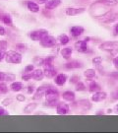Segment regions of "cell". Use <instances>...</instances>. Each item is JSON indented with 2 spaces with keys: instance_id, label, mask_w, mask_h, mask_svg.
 Wrapping results in <instances>:
<instances>
[{
  "instance_id": "obj_1",
  "label": "cell",
  "mask_w": 118,
  "mask_h": 133,
  "mask_svg": "<svg viewBox=\"0 0 118 133\" xmlns=\"http://www.w3.org/2000/svg\"><path fill=\"white\" fill-rule=\"evenodd\" d=\"M99 48L100 50L107 51L113 56H116L118 54V42H104L99 44Z\"/></svg>"
},
{
  "instance_id": "obj_2",
  "label": "cell",
  "mask_w": 118,
  "mask_h": 133,
  "mask_svg": "<svg viewBox=\"0 0 118 133\" xmlns=\"http://www.w3.org/2000/svg\"><path fill=\"white\" fill-rule=\"evenodd\" d=\"M95 19L99 21L100 23L110 24V23H113L116 20H118V13L110 11V12H106V13L100 15V16H96Z\"/></svg>"
},
{
  "instance_id": "obj_3",
  "label": "cell",
  "mask_w": 118,
  "mask_h": 133,
  "mask_svg": "<svg viewBox=\"0 0 118 133\" xmlns=\"http://www.w3.org/2000/svg\"><path fill=\"white\" fill-rule=\"evenodd\" d=\"M5 60L11 64H20L22 62V55L18 51H8L5 53Z\"/></svg>"
},
{
  "instance_id": "obj_4",
  "label": "cell",
  "mask_w": 118,
  "mask_h": 133,
  "mask_svg": "<svg viewBox=\"0 0 118 133\" xmlns=\"http://www.w3.org/2000/svg\"><path fill=\"white\" fill-rule=\"evenodd\" d=\"M48 36V31L44 29H39L33 31L30 34V38L33 39V42H41L43 38Z\"/></svg>"
},
{
  "instance_id": "obj_5",
  "label": "cell",
  "mask_w": 118,
  "mask_h": 133,
  "mask_svg": "<svg viewBox=\"0 0 118 133\" xmlns=\"http://www.w3.org/2000/svg\"><path fill=\"white\" fill-rule=\"evenodd\" d=\"M59 98V92L52 87H48L45 92V99L46 101H56Z\"/></svg>"
},
{
  "instance_id": "obj_6",
  "label": "cell",
  "mask_w": 118,
  "mask_h": 133,
  "mask_svg": "<svg viewBox=\"0 0 118 133\" xmlns=\"http://www.w3.org/2000/svg\"><path fill=\"white\" fill-rule=\"evenodd\" d=\"M70 111V107L69 105H67L66 103H58V105L56 107V112L57 114L59 115H65V114H68Z\"/></svg>"
},
{
  "instance_id": "obj_7",
  "label": "cell",
  "mask_w": 118,
  "mask_h": 133,
  "mask_svg": "<svg viewBox=\"0 0 118 133\" xmlns=\"http://www.w3.org/2000/svg\"><path fill=\"white\" fill-rule=\"evenodd\" d=\"M40 44H41V46L43 48H52V46H54L55 44H56V39L54 37H52V36H47L45 38H43L41 42H39Z\"/></svg>"
},
{
  "instance_id": "obj_8",
  "label": "cell",
  "mask_w": 118,
  "mask_h": 133,
  "mask_svg": "<svg viewBox=\"0 0 118 133\" xmlns=\"http://www.w3.org/2000/svg\"><path fill=\"white\" fill-rule=\"evenodd\" d=\"M107 98V94L103 92V91H98V92H94V95L92 96V101L95 102V103H99V102H102Z\"/></svg>"
},
{
  "instance_id": "obj_9",
  "label": "cell",
  "mask_w": 118,
  "mask_h": 133,
  "mask_svg": "<svg viewBox=\"0 0 118 133\" xmlns=\"http://www.w3.org/2000/svg\"><path fill=\"white\" fill-rule=\"evenodd\" d=\"M85 12H86V8H83V7H81V8H67L66 9V15L71 16V17L78 16V15L83 14Z\"/></svg>"
},
{
  "instance_id": "obj_10",
  "label": "cell",
  "mask_w": 118,
  "mask_h": 133,
  "mask_svg": "<svg viewBox=\"0 0 118 133\" xmlns=\"http://www.w3.org/2000/svg\"><path fill=\"white\" fill-rule=\"evenodd\" d=\"M75 48L79 51V52H82V53H85L88 51V44H87V42H86L85 39L84 41H78L77 43H75Z\"/></svg>"
},
{
  "instance_id": "obj_11",
  "label": "cell",
  "mask_w": 118,
  "mask_h": 133,
  "mask_svg": "<svg viewBox=\"0 0 118 133\" xmlns=\"http://www.w3.org/2000/svg\"><path fill=\"white\" fill-rule=\"evenodd\" d=\"M67 79H68V77H67L66 74H58L56 75V77L54 78V82H55V84L57 86H64L65 85V83H66Z\"/></svg>"
},
{
  "instance_id": "obj_12",
  "label": "cell",
  "mask_w": 118,
  "mask_h": 133,
  "mask_svg": "<svg viewBox=\"0 0 118 133\" xmlns=\"http://www.w3.org/2000/svg\"><path fill=\"white\" fill-rule=\"evenodd\" d=\"M84 31H85L84 28L81 27V26H74V27H72V28L70 29L71 35H72L73 37H75V38L82 36L83 33H84Z\"/></svg>"
},
{
  "instance_id": "obj_13",
  "label": "cell",
  "mask_w": 118,
  "mask_h": 133,
  "mask_svg": "<svg viewBox=\"0 0 118 133\" xmlns=\"http://www.w3.org/2000/svg\"><path fill=\"white\" fill-rule=\"evenodd\" d=\"M43 72H44V76L46 77V78H48V79L54 78V77H55V75L57 74V71H56V69L54 68V66L46 67V68H44Z\"/></svg>"
},
{
  "instance_id": "obj_14",
  "label": "cell",
  "mask_w": 118,
  "mask_h": 133,
  "mask_svg": "<svg viewBox=\"0 0 118 133\" xmlns=\"http://www.w3.org/2000/svg\"><path fill=\"white\" fill-rule=\"evenodd\" d=\"M47 87H44V86H41L38 88L37 92L34 93V96L33 97V100H40L43 96H45V92H46Z\"/></svg>"
},
{
  "instance_id": "obj_15",
  "label": "cell",
  "mask_w": 118,
  "mask_h": 133,
  "mask_svg": "<svg viewBox=\"0 0 118 133\" xmlns=\"http://www.w3.org/2000/svg\"><path fill=\"white\" fill-rule=\"evenodd\" d=\"M61 3V0H48L45 3V9L46 10H53L57 8Z\"/></svg>"
},
{
  "instance_id": "obj_16",
  "label": "cell",
  "mask_w": 118,
  "mask_h": 133,
  "mask_svg": "<svg viewBox=\"0 0 118 133\" xmlns=\"http://www.w3.org/2000/svg\"><path fill=\"white\" fill-rule=\"evenodd\" d=\"M77 105L83 110H90L92 109V104L89 100H80L77 103Z\"/></svg>"
},
{
  "instance_id": "obj_17",
  "label": "cell",
  "mask_w": 118,
  "mask_h": 133,
  "mask_svg": "<svg viewBox=\"0 0 118 133\" xmlns=\"http://www.w3.org/2000/svg\"><path fill=\"white\" fill-rule=\"evenodd\" d=\"M62 98H63V100L66 101V102L73 103V102L75 101L76 96L74 92H72V91H66V92H64V93L62 94Z\"/></svg>"
},
{
  "instance_id": "obj_18",
  "label": "cell",
  "mask_w": 118,
  "mask_h": 133,
  "mask_svg": "<svg viewBox=\"0 0 118 133\" xmlns=\"http://www.w3.org/2000/svg\"><path fill=\"white\" fill-rule=\"evenodd\" d=\"M65 67L67 69H78V68H82L83 67V63L78 60H73V61L67 62L65 64Z\"/></svg>"
},
{
  "instance_id": "obj_19",
  "label": "cell",
  "mask_w": 118,
  "mask_h": 133,
  "mask_svg": "<svg viewBox=\"0 0 118 133\" xmlns=\"http://www.w3.org/2000/svg\"><path fill=\"white\" fill-rule=\"evenodd\" d=\"M95 4H101L108 7H114L118 4V0H98Z\"/></svg>"
},
{
  "instance_id": "obj_20",
  "label": "cell",
  "mask_w": 118,
  "mask_h": 133,
  "mask_svg": "<svg viewBox=\"0 0 118 133\" xmlns=\"http://www.w3.org/2000/svg\"><path fill=\"white\" fill-rule=\"evenodd\" d=\"M44 77V72L41 69H34L33 71V79L36 81H41Z\"/></svg>"
},
{
  "instance_id": "obj_21",
  "label": "cell",
  "mask_w": 118,
  "mask_h": 133,
  "mask_svg": "<svg viewBox=\"0 0 118 133\" xmlns=\"http://www.w3.org/2000/svg\"><path fill=\"white\" fill-rule=\"evenodd\" d=\"M60 53H61L62 57H63L64 59L68 60V59H70V58H71V55H72V53H73V48H62L61 51H60Z\"/></svg>"
},
{
  "instance_id": "obj_22",
  "label": "cell",
  "mask_w": 118,
  "mask_h": 133,
  "mask_svg": "<svg viewBox=\"0 0 118 133\" xmlns=\"http://www.w3.org/2000/svg\"><path fill=\"white\" fill-rule=\"evenodd\" d=\"M27 7L33 13H38V11H39V6H38V4L36 3V2H33V1H29L28 3H27Z\"/></svg>"
},
{
  "instance_id": "obj_23",
  "label": "cell",
  "mask_w": 118,
  "mask_h": 133,
  "mask_svg": "<svg viewBox=\"0 0 118 133\" xmlns=\"http://www.w3.org/2000/svg\"><path fill=\"white\" fill-rule=\"evenodd\" d=\"M37 107H38V104H36V103L28 104L24 109V114H31L32 111H33L34 109H37Z\"/></svg>"
},
{
  "instance_id": "obj_24",
  "label": "cell",
  "mask_w": 118,
  "mask_h": 133,
  "mask_svg": "<svg viewBox=\"0 0 118 133\" xmlns=\"http://www.w3.org/2000/svg\"><path fill=\"white\" fill-rule=\"evenodd\" d=\"M57 41L59 42V43H60L61 45H66L67 43L70 42V38H69V37H68L67 35L62 34V35H60V36L58 37V39H57Z\"/></svg>"
},
{
  "instance_id": "obj_25",
  "label": "cell",
  "mask_w": 118,
  "mask_h": 133,
  "mask_svg": "<svg viewBox=\"0 0 118 133\" xmlns=\"http://www.w3.org/2000/svg\"><path fill=\"white\" fill-rule=\"evenodd\" d=\"M10 89L13 91V92H20V91L23 89V84L21 82H13L10 85Z\"/></svg>"
},
{
  "instance_id": "obj_26",
  "label": "cell",
  "mask_w": 118,
  "mask_h": 133,
  "mask_svg": "<svg viewBox=\"0 0 118 133\" xmlns=\"http://www.w3.org/2000/svg\"><path fill=\"white\" fill-rule=\"evenodd\" d=\"M89 91H90L91 93H94V92L100 91V86H99L96 82L93 81L90 84V86H89Z\"/></svg>"
},
{
  "instance_id": "obj_27",
  "label": "cell",
  "mask_w": 118,
  "mask_h": 133,
  "mask_svg": "<svg viewBox=\"0 0 118 133\" xmlns=\"http://www.w3.org/2000/svg\"><path fill=\"white\" fill-rule=\"evenodd\" d=\"M53 61H54V56H51V55L50 56H47L46 58H44V63H43L44 68L53 66Z\"/></svg>"
},
{
  "instance_id": "obj_28",
  "label": "cell",
  "mask_w": 118,
  "mask_h": 133,
  "mask_svg": "<svg viewBox=\"0 0 118 133\" xmlns=\"http://www.w3.org/2000/svg\"><path fill=\"white\" fill-rule=\"evenodd\" d=\"M1 21L4 23L5 25H7V26H13V22H12V18L10 17L9 15H4V16H2L1 17Z\"/></svg>"
},
{
  "instance_id": "obj_29",
  "label": "cell",
  "mask_w": 118,
  "mask_h": 133,
  "mask_svg": "<svg viewBox=\"0 0 118 133\" xmlns=\"http://www.w3.org/2000/svg\"><path fill=\"white\" fill-rule=\"evenodd\" d=\"M84 76L88 79H93L95 77V70L94 69H87L84 72Z\"/></svg>"
},
{
  "instance_id": "obj_30",
  "label": "cell",
  "mask_w": 118,
  "mask_h": 133,
  "mask_svg": "<svg viewBox=\"0 0 118 133\" xmlns=\"http://www.w3.org/2000/svg\"><path fill=\"white\" fill-rule=\"evenodd\" d=\"M43 63H44V59L41 58V57L36 56L33 58V64H34V65H37V66H41V65H43Z\"/></svg>"
},
{
  "instance_id": "obj_31",
  "label": "cell",
  "mask_w": 118,
  "mask_h": 133,
  "mask_svg": "<svg viewBox=\"0 0 118 133\" xmlns=\"http://www.w3.org/2000/svg\"><path fill=\"white\" fill-rule=\"evenodd\" d=\"M75 90L78 91V92H82V91H85L86 90V86L85 84L83 83V82H81L79 81L77 84H76V87H75Z\"/></svg>"
},
{
  "instance_id": "obj_32",
  "label": "cell",
  "mask_w": 118,
  "mask_h": 133,
  "mask_svg": "<svg viewBox=\"0 0 118 133\" xmlns=\"http://www.w3.org/2000/svg\"><path fill=\"white\" fill-rule=\"evenodd\" d=\"M58 100L56 101H46L45 103H44V105L45 107H48V108H54V107H57L58 105Z\"/></svg>"
},
{
  "instance_id": "obj_33",
  "label": "cell",
  "mask_w": 118,
  "mask_h": 133,
  "mask_svg": "<svg viewBox=\"0 0 118 133\" xmlns=\"http://www.w3.org/2000/svg\"><path fill=\"white\" fill-rule=\"evenodd\" d=\"M93 64L94 65H95V66H99L101 63H102V57L100 56H95L93 58Z\"/></svg>"
},
{
  "instance_id": "obj_34",
  "label": "cell",
  "mask_w": 118,
  "mask_h": 133,
  "mask_svg": "<svg viewBox=\"0 0 118 133\" xmlns=\"http://www.w3.org/2000/svg\"><path fill=\"white\" fill-rule=\"evenodd\" d=\"M33 78V72H25L22 76V79L24 81H29Z\"/></svg>"
},
{
  "instance_id": "obj_35",
  "label": "cell",
  "mask_w": 118,
  "mask_h": 133,
  "mask_svg": "<svg viewBox=\"0 0 118 133\" xmlns=\"http://www.w3.org/2000/svg\"><path fill=\"white\" fill-rule=\"evenodd\" d=\"M8 91V87L5 83H0V94H6Z\"/></svg>"
},
{
  "instance_id": "obj_36",
  "label": "cell",
  "mask_w": 118,
  "mask_h": 133,
  "mask_svg": "<svg viewBox=\"0 0 118 133\" xmlns=\"http://www.w3.org/2000/svg\"><path fill=\"white\" fill-rule=\"evenodd\" d=\"M7 46H8V43H7L6 41H0V50H2V51H6Z\"/></svg>"
},
{
  "instance_id": "obj_37",
  "label": "cell",
  "mask_w": 118,
  "mask_h": 133,
  "mask_svg": "<svg viewBox=\"0 0 118 133\" xmlns=\"http://www.w3.org/2000/svg\"><path fill=\"white\" fill-rule=\"evenodd\" d=\"M16 50L17 51H25V49H26V45L23 44V43H18V44H16Z\"/></svg>"
},
{
  "instance_id": "obj_38",
  "label": "cell",
  "mask_w": 118,
  "mask_h": 133,
  "mask_svg": "<svg viewBox=\"0 0 118 133\" xmlns=\"http://www.w3.org/2000/svg\"><path fill=\"white\" fill-rule=\"evenodd\" d=\"M79 80H80V79H79V76H78V75H73V76L70 78V83L76 85V84L79 82Z\"/></svg>"
},
{
  "instance_id": "obj_39",
  "label": "cell",
  "mask_w": 118,
  "mask_h": 133,
  "mask_svg": "<svg viewBox=\"0 0 118 133\" xmlns=\"http://www.w3.org/2000/svg\"><path fill=\"white\" fill-rule=\"evenodd\" d=\"M15 80V75L14 74H11V73H8V74H6V76H5V81H11Z\"/></svg>"
},
{
  "instance_id": "obj_40",
  "label": "cell",
  "mask_w": 118,
  "mask_h": 133,
  "mask_svg": "<svg viewBox=\"0 0 118 133\" xmlns=\"http://www.w3.org/2000/svg\"><path fill=\"white\" fill-rule=\"evenodd\" d=\"M12 102H13V100H12V99H8V98H7V99H4V100L2 101V105H4V107H7V105H9L10 104H12Z\"/></svg>"
},
{
  "instance_id": "obj_41",
  "label": "cell",
  "mask_w": 118,
  "mask_h": 133,
  "mask_svg": "<svg viewBox=\"0 0 118 133\" xmlns=\"http://www.w3.org/2000/svg\"><path fill=\"white\" fill-rule=\"evenodd\" d=\"M112 63H113L114 68H115V69H116V70L118 71V54L113 58V60H112Z\"/></svg>"
},
{
  "instance_id": "obj_42",
  "label": "cell",
  "mask_w": 118,
  "mask_h": 133,
  "mask_svg": "<svg viewBox=\"0 0 118 133\" xmlns=\"http://www.w3.org/2000/svg\"><path fill=\"white\" fill-rule=\"evenodd\" d=\"M33 70H34V66L33 64H30V65L25 67V72H33Z\"/></svg>"
},
{
  "instance_id": "obj_43",
  "label": "cell",
  "mask_w": 118,
  "mask_h": 133,
  "mask_svg": "<svg viewBox=\"0 0 118 133\" xmlns=\"http://www.w3.org/2000/svg\"><path fill=\"white\" fill-rule=\"evenodd\" d=\"M0 115H9V112L4 109L2 107H0Z\"/></svg>"
},
{
  "instance_id": "obj_44",
  "label": "cell",
  "mask_w": 118,
  "mask_h": 133,
  "mask_svg": "<svg viewBox=\"0 0 118 133\" xmlns=\"http://www.w3.org/2000/svg\"><path fill=\"white\" fill-rule=\"evenodd\" d=\"M112 99L118 101V89L117 90H115L113 93H112Z\"/></svg>"
},
{
  "instance_id": "obj_45",
  "label": "cell",
  "mask_w": 118,
  "mask_h": 133,
  "mask_svg": "<svg viewBox=\"0 0 118 133\" xmlns=\"http://www.w3.org/2000/svg\"><path fill=\"white\" fill-rule=\"evenodd\" d=\"M33 92H34V87L32 85L28 86V93L29 94H33Z\"/></svg>"
},
{
  "instance_id": "obj_46",
  "label": "cell",
  "mask_w": 118,
  "mask_h": 133,
  "mask_svg": "<svg viewBox=\"0 0 118 133\" xmlns=\"http://www.w3.org/2000/svg\"><path fill=\"white\" fill-rule=\"evenodd\" d=\"M17 100L19 101V102H24V101L26 100V98H25L24 95H18L17 96Z\"/></svg>"
},
{
  "instance_id": "obj_47",
  "label": "cell",
  "mask_w": 118,
  "mask_h": 133,
  "mask_svg": "<svg viewBox=\"0 0 118 133\" xmlns=\"http://www.w3.org/2000/svg\"><path fill=\"white\" fill-rule=\"evenodd\" d=\"M6 35V31H5V29L2 27V26H0V36H5Z\"/></svg>"
},
{
  "instance_id": "obj_48",
  "label": "cell",
  "mask_w": 118,
  "mask_h": 133,
  "mask_svg": "<svg viewBox=\"0 0 118 133\" xmlns=\"http://www.w3.org/2000/svg\"><path fill=\"white\" fill-rule=\"evenodd\" d=\"M5 51H2V50H0V62L2 61L3 59L5 58Z\"/></svg>"
},
{
  "instance_id": "obj_49",
  "label": "cell",
  "mask_w": 118,
  "mask_h": 133,
  "mask_svg": "<svg viewBox=\"0 0 118 133\" xmlns=\"http://www.w3.org/2000/svg\"><path fill=\"white\" fill-rule=\"evenodd\" d=\"M113 32H114V36H117V35H118V23L114 26Z\"/></svg>"
},
{
  "instance_id": "obj_50",
  "label": "cell",
  "mask_w": 118,
  "mask_h": 133,
  "mask_svg": "<svg viewBox=\"0 0 118 133\" xmlns=\"http://www.w3.org/2000/svg\"><path fill=\"white\" fill-rule=\"evenodd\" d=\"M5 76H6V74H4L3 72H0V82L5 81Z\"/></svg>"
},
{
  "instance_id": "obj_51",
  "label": "cell",
  "mask_w": 118,
  "mask_h": 133,
  "mask_svg": "<svg viewBox=\"0 0 118 133\" xmlns=\"http://www.w3.org/2000/svg\"><path fill=\"white\" fill-rule=\"evenodd\" d=\"M37 1H38V4H45L48 0H37Z\"/></svg>"
},
{
  "instance_id": "obj_52",
  "label": "cell",
  "mask_w": 118,
  "mask_h": 133,
  "mask_svg": "<svg viewBox=\"0 0 118 133\" xmlns=\"http://www.w3.org/2000/svg\"><path fill=\"white\" fill-rule=\"evenodd\" d=\"M111 76L114 77L115 79H118V71L116 72V73H114V74H111Z\"/></svg>"
},
{
  "instance_id": "obj_53",
  "label": "cell",
  "mask_w": 118,
  "mask_h": 133,
  "mask_svg": "<svg viewBox=\"0 0 118 133\" xmlns=\"http://www.w3.org/2000/svg\"><path fill=\"white\" fill-rule=\"evenodd\" d=\"M115 111H116V114H118V105H115Z\"/></svg>"
},
{
  "instance_id": "obj_54",
  "label": "cell",
  "mask_w": 118,
  "mask_h": 133,
  "mask_svg": "<svg viewBox=\"0 0 118 133\" xmlns=\"http://www.w3.org/2000/svg\"><path fill=\"white\" fill-rule=\"evenodd\" d=\"M90 39H91L90 38H85V41L87 42V43H88V42H90Z\"/></svg>"
},
{
  "instance_id": "obj_55",
  "label": "cell",
  "mask_w": 118,
  "mask_h": 133,
  "mask_svg": "<svg viewBox=\"0 0 118 133\" xmlns=\"http://www.w3.org/2000/svg\"><path fill=\"white\" fill-rule=\"evenodd\" d=\"M0 17H1V16H0ZM0 19H1V18H0Z\"/></svg>"
}]
</instances>
